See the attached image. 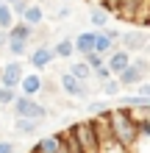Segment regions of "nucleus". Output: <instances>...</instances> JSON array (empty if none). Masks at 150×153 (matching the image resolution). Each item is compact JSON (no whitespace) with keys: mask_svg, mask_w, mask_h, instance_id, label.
<instances>
[{"mask_svg":"<svg viewBox=\"0 0 150 153\" xmlns=\"http://www.w3.org/2000/svg\"><path fill=\"white\" fill-rule=\"evenodd\" d=\"M58 17H61V20H67V17H69V6H61L58 8Z\"/></svg>","mask_w":150,"mask_h":153,"instance_id":"2f4dec72","label":"nucleus"},{"mask_svg":"<svg viewBox=\"0 0 150 153\" xmlns=\"http://www.w3.org/2000/svg\"><path fill=\"white\" fill-rule=\"evenodd\" d=\"M58 84H61V89H64L69 97H78V100H86V97L92 95L86 81L75 78V75H69V73H61V75H58Z\"/></svg>","mask_w":150,"mask_h":153,"instance_id":"39448f33","label":"nucleus"},{"mask_svg":"<svg viewBox=\"0 0 150 153\" xmlns=\"http://www.w3.org/2000/svg\"><path fill=\"white\" fill-rule=\"evenodd\" d=\"M86 111H89V114H100V111H109V103H106V100H92L89 106H86Z\"/></svg>","mask_w":150,"mask_h":153,"instance_id":"bb28decb","label":"nucleus"},{"mask_svg":"<svg viewBox=\"0 0 150 153\" xmlns=\"http://www.w3.org/2000/svg\"><path fill=\"white\" fill-rule=\"evenodd\" d=\"M17 89H20V95H28V97H36L45 92V78H42L39 73H22L20 84H17Z\"/></svg>","mask_w":150,"mask_h":153,"instance_id":"6e6552de","label":"nucleus"},{"mask_svg":"<svg viewBox=\"0 0 150 153\" xmlns=\"http://www.w3.org/2000/svg\"><path fill=\"white\" fill-rule=\"evenodd\" d=\"M117 106H120V109H136V106H150V97H142V95H117Z\"/></svg>","mask_w":150,"mask_h":153,"instance_id":"dca6fc26","label":"nucleus"},{"mask_svg":"<svg viewBox=\"0 0 150 153\" xmlns=\"http://www.w3.org/2000/svg\"><path fill=\"white\" fill-rule=\"evenodd\" d=\"M3 3H14V0H3Z\"/></svg>","mask_w":150,"mask_h":153,"instance_id":"72a5a7b5","label":"nucleus"},{"mask_svg":"<svg viewBox=\"0 0 150 153\" xmlns=\"http://www.w3.org/2000/svg\"><path fill=\"white\" fill-rule=\"evenodd\" d=\"M114 48H117V42H111L103 31H95V45H92V53H100V56L106 59Z\"/></svg>","mask_w":150,"mask_h":153,"instance_id":"4468645a","label":"nucleus"},{"mask_svg":"<svg viewBox=\"0 0 150 153\" xmlns=\"http://www.w3.org/2000/svg\"><path fill=\"white\" fill-rule=\"evenodd\" d=\"M50 48H53V56H56V59H69V56H72V39H58L56 45H50Z\"/></svg>","mask_w":150,"mask_h":153,"instance_id":"6ab92c4d","label":"nucleus"},{"mask_svg":"<svg viewBox=\"0 0 150 153\" xmlns=\"http://www.w3.org/2000/svg\"><path fill=\"white\" fill-rule=\"evenodd\" d=\"M95 153H98V150H95Z\"/></svg>","mask_w":150,"mask_h":153,"instance_id":"c9c22d12","label":"nucleus"},{"mask_svg":"<svg viewBox=\"0 0 150 153\" xmlns=\"http://www.w3.org/2000/svg\"><path fill=\"white\" fill-rule=\"evenodd\" d=\"M56 153H69V150H67V145H64V142H61V148H58Z\"/></svg>","mask_w":150,"mask_h":153,"instance_id":"473e14b6","label":"nucleus"},{"mask_svg":"<svg viewBox=\"0 0 150 153\" xmlns=\"http://www.w3.org/2000/svg\"><path fill=\"white\" fill-rule=\"evenodd\" d=\"M42 123L36 120H28V117H14V131L17 134H39Z\"/></svg>","mask_w":150,"mask_h":153,"instance_id":"f3484780","label":"nucleus"},{"mask_svg":"<svg viewBox=\"0 0 150 153\" xmlns=\"http://www.w3.org/2000/svg\"><path fill=\"white\" fill-rule=\"evenodd\" d=\"M147 31L145 28H131V31H122L120 33V42H117V48L122 50H128V53H145L147 50Z\"/></svg>","mask_w":150,"mask_h":153,"instance_id":"20e7f679","label":"nucleus"},{"mask_svg":"<svg viewBox=\"0 0 150 153\" xmlns=\"http://www.w3.org/2000/svg\"><path fill=\"white\" fill-rule=\"evenodd\" d=\"M14 22V14H11V6L8 3H0V31H8Z\"/></svg>","mask_w":150,"mask_h":153,"instance_id":"4be33fe9","label":"nucleus"},{"mask_svg":"<svg viewBox=\"0 0 150 153\" xmlns=\"http://www.w3.org/2000/svg\"><path fill=\"white\" fill-rule=\"evenodd\" d=\"M6 39H8V33H6V31H0V53L6 50Z\"/></svg>","mask_w":150,"mask_h":153,"instance_id":"7c9ffc66","label":"nucleus"},{"mask_svg":"<svg viewBox=\"0 0 150 153\" xmlns=\"http://www.w3.org/2000/svg\"><path fill=\"white\" fill-rule=\"evenodd\" d=\"M92 45H95V31H81L72 39V50L78 56H86V53H92Z\"/></svg>","mask_w":150,"mask_h":153,"instance_id":"f8f14e48","label":"nucleus"},{"mask_svg":"<svg viewBox=\"0 0 150 153\" xmlns=\"http://www.w3.org/2000/svg\"><path fill=\"white\" fill-rule=\"evenodd\" d=\"M67 131H69V137L78 142V148H81L83 153H95V150H98V139H95V131H92L89 120H81V123L69 125Z\"/></svg>","mask_w":150,"mask_h":153,"instance_id":"7ed1b4c3","label":"nucleus"},{"mask_svg":"<svg viewBox=\"0 0 150 153\" xmlns=\"http://www.w3.org/2000/svg\"><path fill=\"white\" fill-rule=\"evenodd\" d=\"M61 134H47V137H42L36 145H33V150L31 153H56L58 148H61Z\"/></svg>","mask_w":150,"mask_h":153,"instance_id":"9b49d317","label":"nucleus"},{"mask_svg":"<svg viewBox=\"0 0 150 153\" xmlns=\"http://www.w3.org/2000/svg\"><path fill=\"white\" fill-rule=\"evenodd\" d=\"M122 92V86H120V81L117 78H106V81H100V95H106V97H117Z\"/></svg>","mask_w":150,"mask_h":153,"instance_id":"aec40b11","label":"nucleus"},{"mask_svg":"<svg viewBox=\"0 0 150 153\" xmlns=\"http://www.w3.org/2000/svg\"><path fill=\"white\" fill-rule=\"evenodd\" d=\"M67 73H69V75H75V78H81V81H89V78H92V67L81 59V61H75V64L69 67Z\"/></svg>","mask_w":150,"mask_h":153,"instance_id":"412c9836","label":"nucleus"},{"mask_svg":"<svg viewBox=\"0 0 150 153\" xmlns=\"http://www.w3.org/2000/svg\"><path fill=\"white\" fill-rule=\"evenodd\" d=\"M28 50H31V42L28 39H17V36H8L6 39V53H11L14 59L28 56Z\"/></svg>","mask_w":150,"mask_h":153,"instance_id":"ddd939ff","label":"nucleus"},{"mask_svg":"<svg viewBox=\"0 0 150 153\" xmlns=\"http://www.w3.org/2000/svg\"><path fill=\"white\" fill-rule=\"evenodd\" d=\"M92 78L98 81V84H100V81H106V78H111V70L106 67V61H103L100 67H95V70H92Z\"/></svg>","mask_w":150,"mask_h":153,"instance_id":"393cba45","label":"nucleus"},{"mask_svg":"<svg viewBox=\"0 0 150 153\" xmlns=\"http://www.w3.org/2000/svg\"><path fill=\"white\" fill-rule=\"evenodd\" d=\"M128 64H131V53L122 50V48H114L109 56H106V67L111 70V75H117L120 70H125Z\"/></svg>","mask_w":150,"mask_h":153,"instance_id":"9d476101","label":"nucleus"},{"mask_svg":"<svg viewBox=\"0 0 150 153\" xmlns=\"http://www.w3.org/2000/svg\"><path fill=\"white\" fill-rule=\"evenodd\" d=\"M20 20H22V22H28L31 28H36V25H42V20H45V8L31 3V6L22 11V17H20Z\"/></svg>","mask_w":150,"mask_h":153,"instance_id":"2eb2a0df","label":"nucleus"},{"mask_svg":"<svg viewBox=\"0 0 150 153\" xmlns=\"http://www.w3.org/2000/svg\"><path fill=\"white\" fill-rule=\"evenodd\" d=\"M0 153H17V142H11V139H0Z\"/></svg>","mask_w":150,"mask_h":153,"instance_id":"c85d7f7f","label":"nucleus"},{"mask_svg":"<svg viewBox=\"0 0 150 153\" xmlns=\"http://www.w3.org/2000/svg\"><path fill=\"white\" fill-rule=\"evenodd\" d=\"M109 123H111V134H114V142H117L120 148H136L139 145V139H145V137H139V128H136V123L131 120V114L128 109H109Z\"/></svg>","mask_w":150,"mask_h":153,"instance_id":"f257e3e1","label":"nucleus"},{"mask_svg":"<svg viewBox=\"0 0 150 153\" xmlns=\"http://www.w3.org/2000/svg\"><path fill=\"white\" fill-rule=\"evenodd\" d=\"M17 97V89L14 86H0V106H11Z\"/></svg>","mask_w":150,"mask_h":153,"instance_id":"5701e85b","label":"nucleus"},{"mask_svg":"<svg viewBox=\"0 0 150 153\" xmlns=\"http://www.w3.org/2000/svg\"><path fill=\"white\" fill-rule=\"evenodd\" d=\"M28 61H31L33 70H45V67H50L53 61H56V56H53V48H50L47 42L33 45V48L28 50Z\"/></svg>","mask_w":150,"mask_h":153,"instance_id":"423d86ee","label":"nucleus"},{"mask_svg":"<svg viewBox=\"0 0 150 153\" xmlns=\"http://www.w3.org/2000/svg\"><path fill=\"white\" fill-rule=\"evenodd\" d=\"M25 73V64H22V59H11L8 64L0 67V86H14L20 84V78Z\"/></svg>","mask_w":150,"mask_h":153,"instance_id":"0eeeda50","label":"nucleus"},{"mask_svg":"<svg viewBox=\"0 0 150 153\" xmlns=\"http://www.w3.org/2000/svg\"><path fill=\"white\" fill-rule=\"evenodd\" d=\"M0 3H3V0H0Z\"/></svg>","mask_w":150,"mask_h":153,"instance_id":"f704fd0d","label":"nucleus"},{"mask_svg":"<svg viewBox=\"0 0 150 153\" xmlns=\"http://www.w3.org/2000/svg\"><path fill=\"white\" fill-rule=\"evenodd\" d=\"M8 6H11V14H14V20H20V17H22V11L31 6V0H14V3H8Z\"/></svg>","mask_w":150,"mask_h":153,"instance_id":"b1692460","label":"nucleus"},{"mask_svg":"<svg viewBox=\"0 0 150 153\" xmlns=\"http://www.w3.org/2000/svg\"><path fill=\"white\" fill-rule=\"evenodd\" d=\"M11 109H14V117H28V120H36V123L47 120V106H42L36 97H28V95H17Z\"/></svg>","mask_w":150,"mask_h":153,"instance_id":"f03ea898","label":"nucleus"},{"mask_svg":"<svg viewBox=\"0 0 150 153\" xmlns=\"http://www.w3.org/2000/svg\"><path fill=\"white\" fill-rule=\"evenodd\" d=\"M109 20H111V14L106 11V8L92 6V11H89V22H92V25H98V28H106V25H109Z\"/></svg>","mask_w":150,"mask_h":153,"instance_id":"a211bd4d","label":"nucleus"},{"mask_svg":"<svg viewBox=\"0 0 150 153\" xmlns=\"http://www.w3.org/2000/svg\"><path fill=\"white\" fill-rule=\"evenodd\" d=\"M81 59H83V61H86V64H89L92 70H95V67H100L103 61H106V59L100 56V53H86V56H81Z\"/></svg>","mask_w":150,"mask_h":153,"instance_id":"a878e982","label":"nucleus"},{"mask_svg":"<svg viewBox=\"0 0 150 153\" xmlns=\"http://www.w3.org/2000/svg\"><path fill=\"white\" fill-rule=\"evenodd\" d=\"M122 3H125V0H100V8H106V11H109V14H114V11H117V8L122 6Z\"/></svg>","mask_w":150,"mask_h":153,"instance_id":"cd10ccee","label":"nucleus"},{"mask_svg":"<svg viewBox=\"0 0 150 153\" xmlns=\"http://www.w3.org/2000/svg\"><path fill=\"white\" fill-rule=\"evenodd\" d=\"M103 33H106L111 42H120V33H122V31H120V28H103Z\"/></svg>","mask_w":150,"mask_h":153,"instance_id":"c756f323","label":"nucleus"},{"mask_svg":"<svg viewBox=\"0 0 150 153\" xmlns=\"http://www.w3.org/2000/svg\"><path fill=\"white\" fill-rule=\"evenodd\" d=\"M147 73H150V70H145V67H139V64H134V61H131V64H128L125 70H120L114 78L120 81V86H136L139 81L147 78Z\"/></svg>","mask_w":150,"mask_h":153,"instance_id":"1a4fd4ad","label":"nucleus"}]
</instances>
